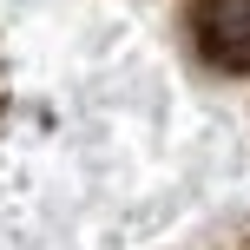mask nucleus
Returning a JSON list of instances; mask_svg holds the SVG:
<instances>
[{
  "instance_id": "nucleus-1",
  "label": "nucleus",
  "mask_w": 250,
  "mask_h": 250,
  "mask_svg": "<svg viewBox=\"0 0 250 250\" xmlns=\"http://www.w3.org/2000/svg\"><path fill=\"white\" fill-rule=\"evenodd\" d=\"M191 33H198V46H204L211 66L250 73V0H198Z\"/></svg>"
}]
</instances>
